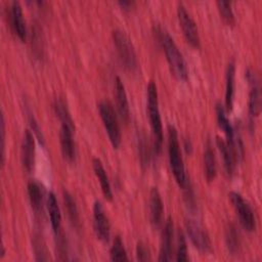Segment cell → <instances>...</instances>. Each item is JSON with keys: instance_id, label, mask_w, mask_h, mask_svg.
<instances>
[{"instance_id": "obj_1", "label": "cell", "mask_w": 262, "mask_h": 262, "mask_svg": "<svg viewBox=\"0 0 262 262\" xmlns=\"http://www.w3.org/2000/svg\"><path fill=\"white\" fill-rule=\"evenodd\" d=\"M157 34H158L159 42L161 43L164 49V52L172 74L178 80L186 81L188 78L187 66L182 53L178 49L174 40L169 35V33L163 28H158Z\"/></svg>"}, {"instance_id": "obj_4", "label": "cell", "mask_w": 262, "mask_h": 262, "mask_svg": "<svg viewBox=\"0 0 262 262\" xmlns=\"http://www.w3.org/2000/svg\"><path fill=\"white\" fill-rule=\"evenodd\" d=\"M98 111L112 145L114 148H118L121 144L122 135L113 104L108 100H101L98 103Z\"/></svg>"}, {"instance_id": "obj_32", "label": "cell", "mask_w": 262, "mask_h": 262, "mask_svg": "<svg viewBox=\"0 0 262 262\" xmlns=\"http://www.w3.org/2000/svg\"><path fill=\"white\" fill-rule=\"evenodd\" d=\"M30 124H31V127H32V130H33V132L37 135V137L39 138V140L43 143V136H42V134H41V130H40V128H39V126H38V124L36 123V121L34 120V118H30Z\"/></svg>"}, {"instance_id": "obj_16", "label": "cell", "mask_w": 262, "mask_h": 262, "mask_svg": "<svg viewBox=\"0 0 262 262\" xmlns=\"http://www.w3.org/2000/svg\"><path fill=\"white\" fill-rule=\"evenodd\" d=\"M164 206L161 194L157 187H152L149 192V219L155 227H159L163 218Z\"/></svg>"}, {"instance_id": "obj_8", "label": "cell", "mask_w": 262, "mask_h": 262, "mask_svg": "<svg viewBox=\"0 0 262 262\" xmlns=\"http://www.w3.org/2000/svg\"><path fill=\"white\" fill-rule=\"evenodd\" d=\"M93 224L94 231L98 239L103 243H107L111 236V224L105 215L102 204L99 201H96L93 205Z\"/></svg>"}, {"instance_id": "obj_18", "label": "cell", "mask_w": 262, "mask_h": 262, "mask_svg": "<svg viewBox=\"0 0 262 262\" xmlns=\"http://www.w3.org/2000/svg\"><path fill=\"white\" fill-rule=\"evenodd\" d=\"M46 206H47V210L49 213V217H50V221H51V226L52 229L56 234L60 233V224H61V214H60V210L58 207V203L56 200V196L53 192H49L47 195V200H46Z\"/></svg>"}, {"instance_id": "obj_29", "label": "cell", "mask_w": 262, "mask_h": 262, "mask_svg": "<svg viewBox=\"0 0 262 262\" xmlns=\"http://www.w3.org/2000/svg\"><path fill=\"white\" fill-rule=\"evenodd\" d=\"M34 251H35V255H36V260L37 261H45L48 259L47 257V250L45 247L44 242L42 241V238H40V236H35L34 238Z\"/></svg>"}, {"instance_id": "obj_21", "label": "cell", "mask_w": 262, "mask_h": 262, "mask_svg": "<svg viewBox=\"0 0 262 262\" xmlns=\"http://www.w3.org/2000/svg\"><path fill=\"white\" fill-rule=\"evenodd\" d=\"M234 77H235V66L234 61H230L226 69V83H225V106L226 111L230 112L233 106L234 97Z\"/></svg>"}, {"instance_id": "obj_28", "label": "cell", "mask_w": 262, "mask_h": 262, "mask_svg": "<svg viewBox=\"0 0 262 262\" xmlns=\"http://www.w3.org/2000/svg\"><path fill=\"white\" fill-rule=\"evenodd\" d=\"M176 260L177 261H187V247H186V241L184 237V234L181 230L178 231L177 236V251H176Z\"/></svg>"}, {"instance_id": "obj_22", "label": "cell", "mask_w": 262, "mask_h": 262, "mask_svg": "<svg viewBox=\"0 0 262 262\" xmlns=\"http://www.w3.org/2000/svg\"><path fill=\"white\" fill-rule=\"evenodd\" d=\"M204 166H205V175L208 181H212L216 177V159L214 150L212 148L210 140L207 141L205 151H204Z\"/></svg>"}, {"instance_id": "obj_12", "label": "cell", "mask_w": 262, "mask_h": 262, "mask_svg": "<svg viewBox=\"0 0 262 262\" xmlns=\"http://www.w3.org/2000/svg\"><path fill=\"white\" fill-rule=\"evenodd\" d=\"M247 78L250 83V93H249V114L250 117L254 118L259 116L261 111V92L260 84L257 76L252 72H247Z\"/></svg>"}, {"instance_id": "obj_31", "label": "cell", "mask_w": 262, "mask_h": 262, "mask_svg": "<svg viewBox=\"0 0 262 262\" xmlns=\"http://www.w3.org/2000/svg\"><path fill=\"white\" fill-rule=\"evenodd\" d=\"M4 142H5V123L4 116L1 115V163L4 164Z\"/></svg>"}, {"instance_id": "obj_30", "label": "cell", "mask_w": 262, "mask_h": 262, "mask_svg": "<svg viewBox=\"0 0 262 262\" xmlns=\"http://www.w3.org/2000/svg\"><path fill=\"white\" fill-rule=\"evenodd\" d=\"M136 257H137V260H139V261L150 260L149 250L146 247V245L143 244L142 242H138L137 243V246H136Z\"/></svg>"}, {"instance_id": "obj_23", "label": "cell", "mask_w": 262, "mask_h": 262, "mask_svg": "<svg viewBox=\"0 0 262 262\" xmlns=\"http://www.w3.org/2000/svg\"><path fill=\"white\" fill-rule=\"evenodd\" d=\"M28 194L29 199L32 205V208L36 211L39 212L42 210V204H43V192L40 184L37 181H30L28 183Z\"/></svg>"}, {"instance_id": "obj_20", "label": "cell", "mask_w": 262, "mask_h": 262, "mask_svg": "<svg viewBox=\"0 0 262 262\" xmlns=\"http://www.w3.org/2000/svg\"><path fill=\"white\" fill-rule=\"evenodd\" d=\"M216 143H217V147H218V149H219V151L222 156L225 171H226L227 175L231 176L233 171H234V166H235L234 163H235V160H236V156L231 150V148L228 146L226 141H224L219 136L216 137Z\"/></svg>"}, {"instance_id": "obj_24", "label": "cell", "mask_w": 262, "mask_h": 262, "mask_svg": "<svg viewBox=\"0 0 262 262\" xmlns=\"http://www.w3.org/2000/svg\"><path fill=\"white\" fill-rule=\"evenodd\" d=\"M63 203H64V207H66V210H67V213H68V216H69L71 222L75 226H78L79 225L78 208H77L75 200L73 199V195L67 190H63Z\"/></svg>"}, {"instance_id": "obj_27", "label": "cell", "mask_w": 262, "mask_h": 262, "mask_svg": "<svg viewBox=\"0 0 262 262\" xmlns=\"http://www.w3.org/2000/svg\"><path fill=\"white\" fill-rule=\"evenodd\" d=\"M218 10L220 12V15L222 18L229 25H232L234 23V14L231 7V2L229 1H223L219 0L216 2Z\"/></svg>"}, {"instance_id": "obj_33", "label": "cell", "mask_w": 262, "mask_h": 262, "mask_svg": "<svg viewBox=\"0 0 262 262\" xmlns=\"http://www.w3.org/2000/svg\"><path fill=\"white\" fill-rule=\"evenodd\" d=\"M119 5L124 8V9H131L133 7V5L135 4L134 1H126V0H123V1H119L118 2Z\"/></svg>"}, {"instance_id": "obj_7", "label": "cell", "mask_w": 262, "mask_h": 262, "mask_svg": "<svg viewBox=\"0 0 262 262\" xmlns=\"http://www.w3.org/2000/svg\"><path fill=\"white\" fill-rule=\"evenodd\" d=\"M177 16H178V20H179L181 30H182L183 35H184L185 39L187 40V42L191 46L199 48L200 47V35H199V30H198L196 24L193 20V18L191 17V15L187 12L184 5L181 3H179L178 7H177Z\"/></svg>"}, {"instance_id": "obj_3", "label": "cell", "mask_w": 262, "mask_h": 262, "mask_svg": "<svg viewBox=\"0 0 262 262\" xmlns=\"http://www.w3.org/2000/svg\"><path fill=\"white\" fill-rule=\"evenodd\" d=\"M168 154H169L170 167L174 175V178L181 188H185L187 181H186L184 163H183V159L180 150L177 131L175 127L172 125H169L168 127Z\"/></svg>"}, {"instance_id": "obj_10", "label": "cell", "mask_w": 262, "mask_h": 262, "mask_svg": "<svg viewBox=\"0 0 262 262\" xmlns=\"http://www.w3.org/2000/svg\"><path fill=\"white\" fill-rule=\"evenodd\" d=\"M185 227L187 234L195 248L204 253L211 251L210 237L198 223H195L193 220H186Z\"/></svg>"}, {"instance_id": "obj_25", "label": "cell", "mask_w": 262, "mask_h": 262, "mask_svg": "<svg viewBox=\"0 0 262 262\" xmlns=\"http://www.w3.org/2000/svg\"><path fill=\"white\" fill-rule=\"evenodd\" d=\"M225 242H226L227 249L230 253L234 254L238 251L239 237L236 231V227L232 223L228 224L225 229Z\"/></svg>"}, {"instance_id": "obj_14", "label": "cell", "mask_w": 262, "mask_h": 262, "mask_svg": "<svg viewBox=\"0 0 262 262\" xmlns=\"http://www.w3.org/2000/svg\"><path fill=\"white\" fill-rule=\"evenodd\" d=\"M10 24L13 29V32L16 34V36L24 42L27 40V26L26 20L24 18L23 8L18 1H12L10 3Z\"/></svg>"}, {"instance_id": "obj_26", "label": "cell", "mask_w": 262, "mask_h": 262, "mask_svg": "<svg viewBox=\"0 0 262 262\" xmlns=\"http://www.w3.org/2000/svg\"><path fill=\"white\" fill-rule=\"evenodd\" d=\"M110 257L113 261H127L128 256L127 252L124 248V244L119 235H117L114 239L113 246L110 250Z\"/></svg>"}, {"instance_id": "obj_2", "label": "cell", "mask_w": 262, "mask_h": 262, "mask_svg": "<svg viewBox=\"0 0 262 262\" xmlns=\"http://www.w3.org/2000/svg\"><path fill=\"white\" fill-rule=\"evenodd\" d=\"M146 97V112L154 135V145L156 151L160 152L163 143V126L159 110L157 85L154 81H150L147 85Z\"/></svg>"}, {"instance_id": "obj_19", "label": "cell", "mask_w": 262, "mask_h": 262, "mask_svg": "<svg viewBox=\"0 0 262 262\" xmlns=\"http://www.w3.org/2000/svg\"><path fill=\"white\" fill-rule=\"evenodd\" d=\"M92 166H93V171L100 183V187L102 190L103 195L105 196L106 200L112 201L113 199V192H112V187H111V183L108 180V177L106 175V172L104 170V167L101 163V161L97 158H94L92 160Z\"/></svg>"}, {"instance_id": "obj_6", "label": "cell", "mask_w": 262, "mask_h": 262, "mask_svg": "<svg viewBox=\"0 0 262 262\" xmlns=\"http://www.w3.org/2000/svg\"><path fill=\"white\" fill-rule=\"evenodd\" d=\"M228 196H229V200L238 216L241 225L247 231H250V232L253 231L256 227V221H255V216H254L253 210L250 207V205L236 191H230Z\"/></svg>"}, {"instance_id": "obj_5", "label": "cell", "mask_w": 262, "mask_h": 262, "mask_svg": "<svg viewBox=\"0 0 262 262\" xmlns=\"http://www.w3.org/2000/svg\"><path fill=\"white\" fill-rule=\"evenodd\" d=\"M113 40L124 67L129 71H134L137 68V57L128 35L124 31L116 29L113 32Z\"/></svg>"}, {"instance_id": "obj_15", "label": "cell", "mask_w": 262, "mask_h": 262, "mask_svg": "<svg viewBox=\"0 0 262 262\" xmlns=\"http://www.w3.org/2000/svg\"><path fill=\"white\" fill-rule=\"evenodd\" d=\"M172 242H173V221L169 217L162 231L159 261H170L172 259Z\"/></svg>"}, {"instance_id": "obj_9", "label": "cell", "mask_w": 262, "mask_h": 262, "mask_svg": "<svg viewBox=\"0 0 262 262\" xmlns=\"http://www.w3.org/2000/svg\"><path fill=\"white\" fill-rule=\"evenodd\" d=\"M216 117H217V122L219 127L222 129V131L224 132L225 136H226V143L228 144V146L231 148V150L235 154L236 152L238 155V150L243 149V147L238 144V142L235 140V136H234V130L232 125L230 124L229 119L227 118L226 115V111L224 110L223 105L219 102L216 103Z\"/></svg>"}, {"instance_id": "obj_11", "label": "cell", "mask_w": 262, "mask_h": 262, "mask_svg": "<svg viewBox=\"0 0 262 262\" xmlns=\"http://www.w3.org/2000/svg\"><path fill=\"white\" fill-rule=\"evenodd\" d=\"M75 124H61L59 131L60 147L63 158L71 162L76 156V145L74 140Z\"/></svg>"}, {"instance_id": "obj_17", "label": "cell", "mask_w": 262, "mask_h": 262, "mask_svg": "<svg viewBox=\"0 0 262 262\" xmlns=\"http://www.w3.org/2000/svg\"><path fill=\"white\" fill-rule=\"evenodd\" d=\"M115 89H116V97H117V106L118 112L121 119L127 124L130 120V107L128 102L127 93L125 90V86L119 77L116 78L115 82Z\"/></svg>"}, {"instance_id": "obj_13", "label": "cell", "mask_w": 262, "mask_h": 262, "mask_svg": "<svg viewBox=\"0 0 262 262\" xmlns=\"http://www.w3.org/2000/svg\"><path fill=\"white\" fill-rule=\"evenodd\" d=\"M20 158L26 171L31 172L35 163V138L34 134L29 129H26L24 132L20 147Z\"/></svg>"}]
</instances>
